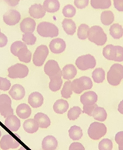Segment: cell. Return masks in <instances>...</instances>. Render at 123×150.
Returning a JSON list of instances; mask_svg holds the SVG:
<instances>
[{"instance_id": "cell-50", "label": "cell", "mask_w": 123, "mask_h": 150, "mask_svg": "<svg viewBox=\"0 0 123 150\" xmlns=\"http://www.w3.org/2000/svg\"><path fill=\"white\" fill-rule=\"evenodd\" d=\"M114 6L118 11L123 12V0H113Z\"/></svg>"}, {"instance_id": "cell-25", "label": "cell", "mask_w": 123, "mask_h": 150, "mask_svg": "<svg viewBox=\"0 0 123 150\" xmlns=\"http://www.w3.org/2000/svg\"><path fill=\"white\" fill-rule=\"evenodd\" d=\"M31 112H32V110H31L30 106L27 104L22 103L17 106L16 114L20 119H28L30 116Z\"/></svg>"}, {"instance_id": "cell-35", "label": "cell", "mask_w": 123, "mask_h": 150, "mask_svg": "<svg viewBox=\"0 0 123 150\" xmlns=\"http://www.w3.org/2000/svg\"><path fill=\"white\" fill-rule=\"evenodd\" d=\"M69 135L72 140L76 141V140H79L82 137L83 133H82V129L79 126L73 125L69 130Z\"/></svg>"}, {"instance_id": "cell-49", "label": "cell", "mask_w": 123, "mask_h": 150, "mask_svg": "<svg viewBox=\"0 0 123 150\" xmlns=\"http://www.w3.org/2000/svg\"><path fill=\"white\" fill-rule=\"evenodd\" d=\"M115 142L119 146H123V132H119L115 135Z\"/></svg>"}, {"instance_id": "cell-29", "label": "cell", "mask_w": 123, "mask_h": 150, "mask_svg": "<svg viewBox=\"0 0 123 150\" xmlns=\"http://www.w3.org/2000/svg\"><path fill=\"white\" fill-rule=\"evenodd\" d=\"M103 56L108 60H112L114 61L116 57L117 51L115 45H108L103 49Z\"/></svg>"}, {"instance_id": "cell-24", "label": "cell", "mask_w": 123, "mask_h": 150, "mask_svg": "<svg viewBox=\"0 0 123 150\" xmlns=\"http://www.w3.org/2000/svg\"><path fill=\"white\" fill-rule=\"evenodd\" d=\"M42 6L45 10L50 13L57 12L60 8V3L59 0H45Z\"/></svg>"}, {"instance_id": "cell-41", "label": "cell", "mask_w": 123, "mask_h": 150, "mask_svg": "<svg viewBox=\"0 0 123 150\" xmlns=\"http://www.w3.org/2000/svg\"><path fill=\"white\" fill-rule=\"evenodd\" d=\"M27 46L26 44H25L23 42L21 41H16L14 42L11 45V52H12V55H14L15 56H17V54H18V51L23 47H25Z\"/></svg>"}, {"instance_id": "cell-30", "label": "cell", "mask_w": 123, "mask_h": 150, "mask_svg": "<svg viewBox=\"0 0 123 150\" xmlns=\"http://www.w3.org/2000/svg\"><path fill=\"white\" fill-rule=\"evenodd\" d=\"M17 57L21 62H25V63H29L32 59V53L31 52L28 50L27 46L22 48L18 54H17Z\"/></svg>"}, {"instance_id": "cell-28", "label": "cell", "mask_w": 123, "mask_h": 150, "mask_svg": "<svg viewBox=\"0 0 123 150\" xmlns=\"http://www.w3.org/2000/svg\"><path fill=\"white\" fill-rule=\"evenodd\" d=\"M69 109V103L65 99H59L54 103L53 109L58 114H63Z\"/></svg>"}, {"instance_id": "cell-51", "label": "cell", "mask_w": 123, "mask_h": 150, "mask_svg": "<svg viewBox=\"0 0 123 150\" xmlns=\"http://www.w3.org/2000/svg\"><path fill=\"white\" fill-rule=\"evenodd\" d=\"M7 43H8V39L6 37V35L3 33H0V48L6 46Z\"/></svg>"}, {"instance_id": "cell-43", "label": "cell", "mask_w": 123, "mask_h": 150, "mask_svg": "<svg viewBox=\"0 0 123 150\" xmlns=\"http://www.w3.org/2000/svg\"><path fill=\"white\" fill-rule=\"evenodd\" d=\"M112 142L109 139H104L98 144L99 150H112Z\"/></svg>"}, {"instance_id": "cell-13", "label": "cell", "mask_w": 123, "mask_h": 150, "mask_svg": "<svg viewBox=\"0 0 123 150\" xmlns=\"http://www.w3.org/2000/svg\"><path fill=\"white\" fill-rule=\"evenodd\" d=\"M66 48V42L63 39L57 38V39H52L50 43H49V49L52 52L55 54L62 53V52L65 51Z\"/></svg>"}, {"instance_id": "cell-31", "label": "cell", "mask_w": 123, "mask_h": 150, "mask_svg": "<svg viewBox=\"0 0 123 150\" xmlns=\"http://www.w3.org/2000/svg\"><path fill=\"white\" fill-rule=\"evenodd\" d=\"M92 116L97 121L104 122L107 119V112L105 110V109H103L102 107L96 106L92 112Z\"/></svg>"}, {"instance_id": "cell-27", "label": "cell", "mask_w": 123, "mask_h": 150, "mask_svg": "<svg viewBox=\"0 0 123 150\" xmlns=\"http://www.w3.org/2000/svg\"><path fill=\"white\" fill-rule=\"evenodd\" d=\"M62 25L63 27L64 31L67 33L68 35H74V33H76V23H74V21L70 19H65L62 23Z\"/></svg>"}, {"instance_id": "cell-33", "label": "cell", "mask_w": 123, "mask_h": 150, "mask_svg": "<svg viewBox=\"0 0 123 150\" xmlns=\"http://www.w3.org/2000/svg\"><path fill=\"white\" fill-rule=\"evenodd\" d=\"M111 0H91L92 8L97 9H105L111 6Z\"/></svg>"}, {"instance_id": "cell-37", "label": "cell", "mask_w": 123, "mask_h": 150, "mask_svg": "<svg viewBox=\"0 0 123 150\" xmlns=\"http://www.w3.org/2000/svg\"><path fill=\"white\" fill-rule=\"evenodd\" d=\"M72 82L68 80L64 83L63 87L62 88L61 95L64 99H69L71 97L72 94Z\"/></svg>"}, {"instance_id": "cell-22", "label": "cell", "mask_w": 123, "mask_h": 150, "mask_svg": "<svg viewBox=\"0 0 123 150\" xmlns=\"http://www.w3.org/2000/svg\"><path fill=\"white\" fill-rule=\"evenodd\" d=\"M62 74L63 79L66 80H70L73 79L77 74V69L72 64H68L65 66L62 70Z\"/></svg>"}, {"instance_id": "cell-12", "label": "cell", "mask_w": 123, "mask_h": 150, "mask_svg": "<svg viewBox=\"0 0 123 150\" xmlns=\"http://www.w3.org/2000/svg\"><path fill=\"white\" fill-rule=\"evenodd\" d=\"M44 72L49 78L52 76H55L56 75L59 74L62 72V70L60 69L59 63L55 60H49L45 65L44 67Z\"/></svg>"}, {"instance_id": "cell-7", "label": "cell", "mask_w": 123, "mask_h": 150, "mask_svg": "<svg viewBox=\"0 0 123 150\" xmlns=\"http://www.w3.org/2000/svg\"><path fill=\"white\" fill-rule=\"evenodd\" d=\"M8 76L11 79H23L29 74V68L23 64L17 63L8 69Z\"/></svg>"}, {"instance_id": "cell-42", "label": "cell", "mask_w": 123, "mask_h": 150, "mask_svg": "<svg viewBox=\"0 0 123 150\" xmlns=\"http://www.w3.org/2000/svg\"><path fill=\"white\" fill-rule=\"evenodd\" d=\"M23 41L26 45H34L35 43V42H36V37L32 33H24L23 35Z\"/></svg>"}, {"instance_id": "cell-52", "label": "cell", "mask_w": 123, "mask_h": 150, "mask_svg": "<svg viewBox=\"0 0 123 150\" xmlns=\"http://www.w3.org/2000/svg\"><path fill=\"white\" fill-rule=\"evenodd\" d=\"M6 4H8L9 6L14 7L18 4L19 0H4Z\"/></svg>"}, {"instance_id": "cell-54", "label": "cell", "mask_w": 123, "mask_h": 150, "mask_svg": "<svg viewBox=\"0 0 123 150\" xmlns=\"http://www.w3.org/2000/svg\"><path fill=\"white\" fill-rule=\"evenodd\" d=\"M119 150H123V146H119Z\"/></svg>"}, {"instance_id": "cell-38", "label": "cell", "mask_w": 123, "mask_h": 150, "mask_svg": "<svg viewBox=\"0 0 123 150\" xmlns=\"http://www.w3.org/2000/svg\"><path fill=\"white\" fill-rule=\"evenodd\" d=\"M89 27L86 24H81L78 29V33L77 35L78 38L81 40H85L86 39H88V31H89Z\"/></svg>"}, {"instance_id": "cell-44", "label": "cell", "mask_w": 123, "mask_h": 150, "mask_svg": "<svg viewBox=\"0 0 123 150\" xmlns=\"http://www.w3.org/2000/svg\"><path fill=\"white\" fill-rule=\"evenodd\" d=\"M11 88V82L6 78L0 77V90L8 91Z\"/></svg>"}, {"instance_id": "cell-14", "label": "cell", "mask_w": 123, "mask_h": 150, "mask_svg": "<svg viewBox=\"0 0 123 150\" xmlns=\"http://www.w3.org/2000/svg\"><path fill=\"white\" fill-rule=\"evenodd\" d=\"M5 125L10 131L14 132L18 131V129L20 128V119H18L16 115H11L8 117H6V120H5Z\"/></svg>"}, {"instance_id": "cell-11", "label": "cell", "mask_w": 123, "mask_h": 150, "mask_svg": "<svg viewBox=\"0 0 123 150\" xmlns=\"http://www.w3.org/2000/svg\"><path fill=\"white\" fill-rule=\"evenodd\" d=\"M21 15L18 11L10 9L7 11L3 16V21L6 25H15L20 21Z\"/></svg>"}, {"instance_id": "cell-45", "label": "cell", "mask_w": 123, "mask_h": 150, "mask_svg": "<svg viewBox=\"0 0 123 150\" xmlns=\"http://www.w3.org/2000/svg\"><path fill=\"white\" fill-rule=\"evenodd\" d=\"M115 48H116L117 55L114 61H115V62H122L123 61V47L119 46V45H115Z\"/></svg>"}, {"instance_id": "cell-40", "label": "cell", "mask_w": 123, "mask_h": 150, "mask_svg": "<svg viewBox=\"0 0 123 150\" xmlns=\"http://www.w3.org/2000/svg\"><path fill=\"white\" fill-rule=\"evenodd\" d=\"M76 13V8L72 5H66L62 9V14L66 18H72Z\"/></svg>"}, {"instance_id": "cell-4", "label": "cell", "mask_w": 123, "mask_h": 150, "mask_svg": "<svg viewBox=\"0 0 123 150\" xmlns=\"http://www.w3.org/2000/svg\"><path fill=\"white\" fill-rule=\"evenodd\" d=\"M93 84L91 79L87 76H82L72 82V91L76 94H80L84 90H88L92 87Z\"/></svg>"}, {"instance_id": "cell-16", "label": "cell", "mask_w": 123, "mask_h": 150, "mask_svg": "<svg viewBox=\"0 0 123 150\" xmlns=\"http://www.w3.org/2000/svg\"><path fill=\"white\" fill-rule=\"evenodd\" d=\"M98 100V96L95 92L92 91H88L86 92L84 94H82L80 98V101L83 105H92L96 103Z\"/></svg>"}, {"instance_id": "cell-36", "label": "cell", "mask_w": 123, "mask_h": 150, "mask_svg": "<svg viewBox=\"0 0 123 150\" xmlns=\"http://www.w3.org/2000/svg\"><path fill=\"white\" fill-rule=\"evenodd\" d=\"M105 72L102 68H97L92 72V79L95 82L101 83L105 80Z\"/></svg>"}, {"instance_id": "cell-8", "label": "cell", "mask_w": 123, "mask_h": 150, "mask_svg": "<svg viewBox=\"0 0 123 150\" xmlns=\"http://www.w3.org/2000/svg\"><path fill=\"white\" fill-rule=\"evenodd\" d=\"M0 114L6 118L13 115V109L12 108V100L8 95H0Z\"/></svg>"}, {"instance_id": "cell-56", "label": "cell", "mask_w": 123, "mask_h": 150, "mask_svg": "<svg viewBox=\"0 0 123 150\" xmlns=\"http://www.w3.org/2000/svg\"><path fill=\"white\" fill-rule=\"evenodd\" d=\"M0 137H1V131H0Z\"/></svg>"}, {"instance_id": "cell-34", "label": "cell", "mask_w": 123, "mask_h": 150, "mask_svg": "<svg viewBox=\"0 0 123 150\" xmlns=\"http://www.w3.org/2000/svg\"><path fill=\"white\" fill-rule=\"evenodd\" d=\"M114 19L115 16L112 11H104L101 14V22L105 25H111L113 23Z\"/></svg>"}, {"instance_id": "cell-53", "label": "cell", "mask_w": 123, "mask_h": 150, "mask_svg": "<svg viewBox=\"0 0 123 150\" xmlns=\"http://www.w3.org/2000/svg\"><path fill=\"white\" fill-rule=\"evenodd\" d=\"M118 110L121 114H123V100L120 102L119 104V107H118Z\"/></svg>"}, {"instance_id": "cell-17", "label": "cell", "mask_w": 123, "mask_h": 150, "mask_svg": "<svg viewBox=\"0 0 123 150\" xmlns=\"http://www.w3.org/2000/svg\"><path fill=\"white\" fill-rule=\"evenodd\" d=\"M29 15L34 19H41L45 16L46 11L41 4H34L31 6L29 10Z\"/></svg>"}, {"instance_id": "cell-57", "label": "cell", "mask_w": 123, "mask_h": 150, "mask_svg": "<svg viewBox=\"0 0 123 150\" xmlns=\"http://www.w3.org/2000/svg\"><path fill=\"white\" fill-rule=\"evenodd\" d=\"M0 33H1V30H0Z\"/></svg>"}, {"instance_id": "cell-6", "label": "cell", "mask_w": 123, "mask_h": 150, "mask_svg": "<svg viewBox=\"0 0 123 150\" xmlns=\"http://www.w3.org/2000/svg\"><path fill=\"white\" fill-rule=\"evenodd\" d=\"M76 65L78 69L85 71L90 69H94L96 65V60L93 56L87 54L78 57L76 61Z\"/></svg>"}, {"instance_id": "cell-55", "label": "cell", "mask_w": 123, "mask_h": 150, "mask_svg": "<svg viewBox=\"0 0 123 150\" xmlns=\"http://www.w3.org/2000/svg\"><path fill=\"white\" fill-rule=\"evenodd\" d=\"M18 150H27V149H25L23 148V147H21V148L19 149H18Z\"/></svg>"}, {"instance_id": "cell-20", "label": "cell", "mask_w": 123, "mask_h": 150, "mask_svg": "<svg viewBox=\"0 0 123 150\" xmlns=\"http://www.w3.org/2000/svg\"><path fill=\"white\" fill-rule=\"evenodd\" d=\"M28 101H29V105L33 108H39L43 104L44 99H43L42 95L41 93H38V92H34L29 95Z\"/></svg>"}, {"instance_id": "cell-18", "label": "cell", "mask_w": 123, "mask_h": 150, "mask_svg": "<svg viewBox=\"0 0 123 150\" xmlns=\"http://www.w3.org/2000/svg\"><path fill=\"white\" fill-rule=\"evenodd\" d=\"M35 25L36 24L35 20H33L32 18H25L20 23V29L24 33H33L35 31Z\"/></svg>"}, {"instance_id": "cell-10", "label": "cell", "mask_w": 123, "mask_h": 150, "mask_svg": "<svg viewBox=\"0 0 123 150\" xmlns=\"http://www.w3.org/2000/svg\"><path fill=\"white\" fill-rule=\"evenodd\" d=\"M19 146V143L14 137L10 135H5L0 140V148L3 150H8L10 149H16Z\"/></svg>"}, {"instance_id": "cell-39", "label": "cell", "mask_w": 123, "mask_h": 150, "mask_svg": "<svg viewBox=\"0 0 123 150\" xmlns=\"http://www.w3.org/2000/svg\"><path fill=\"white\" fill-rule=\"evenodd\" d=\"M82 113V109L78 106H74L69 109L68 112V118L69 120H76L79 117V115Z\"/></svg>"}, {"instance_id": "cell-1", "label": "cell", "mask_w": 123, "mask_h": 150, "mask_svg": "<svg viewBox=\"0 0 123 150\" xmlns=\"http://www.w3.org/2000/svg\"><path fill=\"white\" fill-rule=\"evenodd\" d=\"M88 40L97 45H103L107 41V35L102 28L98 25L91 27L88 31Z\"/></svg>"}, {"instance_id": "cell-3", "label": "cell", "mask_w": 123, "mask_h": 150, "mask_svg": "<svg viewBox=\"0 0 123 150\" xmlns=\"http://www.w3.org/2000/svg\"><path fill=\"white\" fill-rule=\"evenodd\" d=\"M37 33L45 38H54L59 35V29L55 25L49 22H42L37 26Z\"/></svg>"}, {"instance_id": "cell-15", "label": "cell", "mask_w": 123, "mask_h": 150, "mask_svg": "<svg viewBox=\"0 0 123 150\" xmlns=\"http://www.w3.org/2000/svg\"><path fill=\"white\" fill-rule=\"evenodd\" d=\"M25 94V91L23 86L19 84H16L12 86L9 90V95L14 100H21L23 99Z\"/></svg>"}, {"instance_id": "cell-19", "label": "cell", "mask_w": 123, "mask_h": 150, "mask_svg": "<svg viewBox=\"0 0 123 150\" xmlns=\"http://www.w3.org/2000/svg\"><path fill=\"white\" fill-rule=\"evenodd\" d=\"M43 150H55L58 147V141L53 136H47L42 142Z\"/></svg>"}, {"instance_id": "cell-32", "label": "cell", "mask_w": 123, "mask_h": 150, "mask_svg": "<svg viewBox=\"0 0 123 150\" xmlns=\"http://www.w3.org/2000/svg\"><path fill=\"white\" fill-rule=\"evenodd\" d=\"M110 32V35L113 39H119L123 35V28L121 25H119L118 23H115L112 25L109 29Z\"/></svg>"}, {"instance_id": "cell-46", "label": "cell", "mask_w": 123, "mask_h": 150, "mask_svg": "<svg viewBox=\"0 0 123 150\" xmlns=\"http://www.w3.org/2000/svg\"><path fill=\"white\" fill-rule=\"evenodd\" d=\"M97 105L96 103H95V104H92V105H83V112H84L86 114H87L89 116H92V112L94 111L95 108Z\"/></svg>"}, {"instance_id": "cell-26", "label": "cell", "mask_w": 123, "mask_h": 150, "mask_svg": "<svg viewBox=\"0 0 123 150\" xmlns=\"http://www.w3.org/2000/svg\"><path fill=\"white\" fill-rule=\"evenodd\" d=\"M24 130L28 133H35L39 129V125L34 119H26L23 123Z\"/></svg>"}, {"instance_id": "cell-21", "label": "cell", "mask_w": 123, "mask_h": 150, "mask_svg": "<svg viewBox=\"0 0 123 150\" xmlns=\"http://www.w3.org/2000/svg\"><path fill=\"white\" fill-rule=\"evenodd\" d=\"M34 119L37 122L39 126L42 129H46L50 125L51 121L46 114L42 112H39L35 114L34 116Z\"/></svg>"}, {"instance_id": "cell-2", "label": "cell", "mask_w": 123, "mask_h": 150, "mask_svg": "<svg viewBox=\"0 0 123 150\" xmlns=\"http://www.w3.org/2000/svg\"><path fill=\"white\" fill-rule=\"evenodd\" d=\"M123 79V66L115 63L111 66L107 73V80L112 86H118Z\"/></svg>"}, {"instance_id": "cell-9", "label": "cell", "mask_w": 123, "mask_h": 150, "mask_svg": "<svg viewBox=\"0 0 123 150\" xmlns=\"http://www.w3.org/2000/svg\"><path fill=\"white\" fill-rule=\"evenodd\" d=\"M49 49L45 45H41L37 47L33 58L34 65L36 66H42L49 55Z\"/></svg>"}, {"instance_id": "cell-48", "label": "cell", "mask_w": 123, "mask_h": 150, "mask_svg": "<svg viewBox=\"0 0 123 150\" xmlns=\"http://www.w3.org/2000/svg\"><path fill=\"white\" fill-rule=\"evenodd\" d=\"M69 150H85V148L79 142H73L69 146Z\"/></svg>"}, {"instance_id": "cell-47", "label": "cell", "mask_w": 123, "mask_h": 150, "mask_svg": "<svg viewBox=\"0 0 123 150\" xmlns=\"http://www.w3.org/2000/svg\"><path fill=\"white\" fill-rule=\"evenodd\" d=\"M88 2H89V0H75L74 4H75L76 8L82 9V8H86L88 6Z\"/></svg>"}, {"instance_id": "cell-5", "label": "cell", "mask_w": 123, "mask_h": 150, "mask_svg": "<svg viewBox=\"0 0 123 150\" xmlns=\"http://www.w3.org/2000/svg\"><path fill=\"white\" fill-rule=\"evenodd\" d=\"M107 128L103 123L95 122H92L88 129V136L93 140H98L106 134Z\"/></svg>"}, {"instance_id": "cell-23", "label": "cell", "mask_w": 123, "mask_h": 150, "mask_svg": "<svg viewBox=\"0 0 123 150\" xmlns=\"http://www.w3.org/2000/svg\"><path fill=\"white\" fill-rule=\"evenodd\" d=\"M62 74L59 73V74L56 75L55 76H52L50 79V82H49V88L50 90L52 92H57L58 90H59L62 85Z\"/></svg>"}]
</instances>
